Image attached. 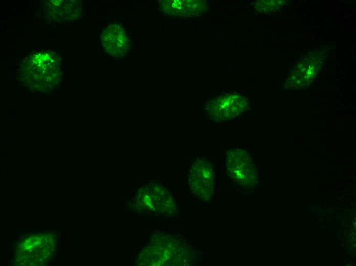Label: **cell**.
Returning a JSON list of instances; mask_svg holds the SVG:
<instances>
[{"instance_id":"ba28073f","label":"cell","mask_w":356,"mask_h":266,"mask_svg":"<svg viewBox=\"0 0 356 266\" xmlns=\"http://www.w3.org/2000/svg\"><path fill=\"white\" fill-rule=\"evenodd\" d=\"M282 1H263L257 3V7L262 11H272L280 7Z\"/></svg>"},{"instance_id":"3957f363","label":"cell","mask_w":356,"mask_h":266,"mask_svg":"<svg viewBox=\"0 0 356 266\" xmlns=\"http://www.w3.org/2000/svg\"><path fill=\"white\" fill-rule=\"evenodd\" d=\"M188 182L198 198L204 201L209 200L214 191V172L212 163L206 158L198 159L190 169Z\"/></svg>"},{"instance_id":"5b68a950","label":"cell","mask_w":356,"mask_h":266,"mask_svg":"<svg viewBox=\"0 0 356 266\" xmlns=\"http://www.w3.org/2000/svg\"><path fill=\"white\" fill-rule=\"evenodd\" d=\"M27 74L31 76H55L61 68L60 59L55 53L40 51L31 55L24 66Z\"/></svg>"},{"instance_id":"8992f818","label":"cell","mask_w":356,"mask_h":266,"mask_svg":"<svg viewBox=\"0 0 356 266\" xmlns=\"http://www.w3.org/2000/svg\"><path fill=\"white\" fill-rule=\"evenodd\" d=\"M101 40L107 52L116 57L123 56L128 51L130 43L124 29L116 24L107 27L103 31Z\"/></svg>"},{"instance_id":"7a4b0ae2","label":"cell","mask_w":356,"mask_h":266,"mask_svg":"<svg viewBox=\"0 0 356 266\" xmlns=\"http://www.w3.org/2000/svg\"><path fill=\"white\" fill-rule=\"evenodd\" d=\"M248 106L246 98L239 94L220 95L209 101L205 107L207 116L216 122L233 119L246 110Z\"/></svg>"},{"instance_id":"6da1fadb","label":"cell","mask_w":356,"mask_h":266,"mask_svg":"<svg viewBox=\"0 0 356 266\" xmlns=\"http://www.w3.org/2000/svg\"><path fill=\"white\" fill-rule=\"evenodd\" d=\"M225 166L230 180L236 186L249 188L256 183V167L249 154L243 150L234 148L227 151Z\"/></svg>"},{"instance_id":"277c9868","label":"cell","mask_w":356,"mask_h":266,"mask_svg":"<svg viewBox=\"0 0 356 266\" xmlns=\"http://www.w3.org/2000/svg\"><path fill=\"white\" fill-rule=\"evenodd\" d=\"M322 58L317 54L303 58L290 73L286 83L292 88H303L308 86L320 71Z\"/></svg>"},{"instance_id":"52a82bcc","label":"cell","mask_w":356,"mask_h":266,"mask_svg":"<svg viewBox=\"0 0 356 266\" xmlns=\"http://www.w3.org/2000/svg\"><path fill=\"white\" fill-rule=\"evenodd\" d=\"M47 5L50 14L56 15L62 11L60 19L68 20L76 17L79 9L78 3L75 1H51Z\"/></svg>"}]
</instances>
